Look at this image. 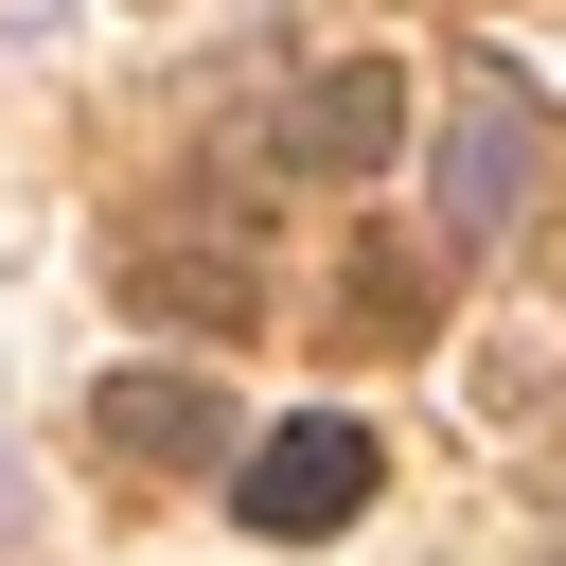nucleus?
Listing matches in <instances>:
<instances>
[{
  "instance_id": "1",
  "label": "nucleus",
  "mask_w": 566,
  "mask_h": 566,
  "mask_svg": "<svg viewBox=\"0 0 566 566\" xmlns=\"http://www.w3.org/2000/svg\"><path fill=\"white\" fill-rule=\"evenodd\" d=\"M230 513H248L265 548H318V531H354V513H371V424L301 407L283 442H248V460H230Z\"/></svg>"
},
{
  "instance_id": "2",
  "label": "nucleus",
  "mask_w": 566,
  "mask_h": 566,
  "mask_svg": "<svg viewBox=\"0 0 566 566\" xmlns=\"http://www.w3.org/2000/svg\"><path fill=\"white\" fill-rule=\"evenodd\" d=\"M513 195H531V88H513V71H478V88H460V142H442V230H460V248H495V230H513Z\"/></svg>"
},
{
  "instance_id": "3",
  "label": "nucleus",
  "mask_w": 566,
  "mask_h": 566,
  "mask_svg": "<svg viewBox=\"0 0 566 566\" xmlns=\"http://www.w3.org/2000/svg\"><path fill=\"white\" fill-rule=\"evenodd\" d=\"M106 460L124 478H212L230 460V389H195V371H106Z\"/></svg>"
},
{
  "instance_id": "4",
  "label": "nucleus",
  "mask_w": 566,
  "mask_h": 566,
  "mask_svg": "<svg viewBox=\"0 0 566 566\" xmlns=\"http://www.w3.org/2000/svg\"><path fill=\"white\" fill-rule=\"evenodd\" d=\"M389 142H407V71H389V53H354V71L301 88V159H318V177H371Z\"/></svg>"
},
{
  "instance_id": "5",
  "label": "nucleus",
  "mask_w": 566,
  "mask_h": 566,
  "mask_svg": "<svg viewBox=\"0 0 566 566\" xmlns=\"http://www.w3.org/2000/svg\"><path fill=\"white\" fill-rule=\"evenodd\" d=\"M142 301H159V318H195V336H230V318H248V265L177 248V265H142Z\"/></svg>"
}]
</instances>
